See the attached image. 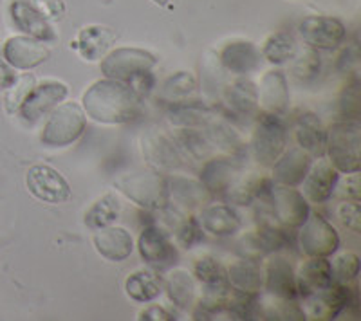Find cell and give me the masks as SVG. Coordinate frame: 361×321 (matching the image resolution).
Here are the masks:
<instances>
[{
    "label": "cell",
    "mask_w": 361,
    "mask_h": 321,
    "mask_svg": "<svg viewBox=\"0 0 361 321\" xmlns=\"http://www.w3.org/2000/svg\"><path fill=\"white\" fill-rule=\"evenodd\" d=\"M141 101L128 83L103 78L83 92L82 108L96 123L127 125L141 114Z\"/></svg>",
    "instance_id": "obj_1"
},
{
    "label": "cell",
    "mask_w": 361,
    "mask_h": 321,
    "mask_svg": "<svg viewBox=\"0 0 361 321\" xmlns=\"http://www.w3.org/2000/svg\"><path fill=\"white\" fill-rule=\"evenodd\" d=\"M259 224H273L282 229L296 231L311 215L307 199L298 188L271 184L269 191L255 202Z\"/></svg>",
    "instance_id": "obj_2"
},
{
    "label": "cell",
    "mask_w": 361,
    "mask_h": 321,
    "mask_svg": "<svg viewBox=\"0 0 361 321\" xmlns=\"http://www.w3.org/2000/svg\"><path fill=\"white\" fill-rule=\"evenodd\" d=\"M116 191L145 211H164L170 206V184L164 173L135 172L114 181Z\"/></svg>",
    "instance_id": "obj_3"
},
{
    "label": "cell",
    "mask_w": 361,
    "mask_h": 321,
    "mask_svg": "<svg viewBox=\"0 0 361 321\" xmlns=\"http://www.w3.org/2000/svg\"><path fill=\"white\" fill-rule=\"evenodd\" d=\"M300 300H302L300 307L304 310L305 320L331 321L343 314L353 320L360 317V294L357 287H350V284L334 282L324 291L312 293Z\"/></svg>",
    "instance_id": "obj_4"
},
{
    "label": "cell",
    "mask_w": 361,
    "mask_h": 321,
    "mask_svg": "<svg viewBox=\"0 0 361 321\" xmlns=\"http://www.w3.org/2000/svg\"><path fill=\"white\" fill-rule=\"evenodd\" d=\"M360 120H336L325 128V157L340 173L360 172Z\"/></svg>",
    "instance_id": "obj_5"
},
{
    "label": "cell",
    "mask_w": 361,
    "mask_h": 321,
    "mask_svg": "<svg viewBox=\"0 0 361 321\" xmlns=\"http://www.w3.org/2000/svg\"><path fill=\"white\" fill-rule=\"evenodd\" d=\"M87 130V115L82 105L63 101L47 114L40 132L42 144L49 149H66L80 139Z\"/></svg>",
    "instance_id": "obj_6"
},
{
    "label": "cell",
    "mask_w": 361,
    "mask_h": 321,
    "mask_svg": "<svg viewBox=\"0 0 361 321\" xmlns=\"http://www.w3.org/2000/svg\"><path fill=\"white\" fill-rule=\"evenodd\" d=\"M288 127L282 121V115L264 114L257 115L253 136L250 141V150L255 163L262 168H271L276 159L288 150Z\"/></svg>",
    "instance_id": "obj_7"
},
{
    "label": "cell",
    "mask_w": 361,
    "mask_h": 321,
    "mask_svg": "<svg viewBox=\"0 0 361 321\" xmlns=\"http://www.w3.org/2000/svg\"><path fill=\"white\" fill-rule=\"evenodd\" d=\"M157 56L140 47H116L109 51L99 62L103 78L128 83L134 76L152 70L157 65Z\"/></svg>",
    "instance_id": "obj_8"
},
{
    "label": "cell",
    "mask_w": 361,
    "mask_h": 321,
    "mask_svg": "<svg viewBox=\"0 0 361 321\" xmlns=\"http://www.w3.org/2000/svg\"><path fill=\"white\" fill-rule=\"evenodd\" d=\"M298 246L305 256L331 258L340 249L341 239L336 227L320 213H311L298 227Z\"/></svg>",
    "instance_id": "obj_9"
},
{
    "label": "cell",
    "mask_w": 361,
    "mask_h": 321,
    "mask_svg": "<svg viewBox=\"0 0 361 321\" xmlns=\"http://www.w3.org/2000/svg\"><path fill=\"white\" fill-rule=\"evenodd\" d=\"M298 34L314 51H334L347 38V27L336 17L311 15L298 24Z\"/></svg>",
    "instance_id": "obj_10"
},
{
    "label": "cell",
    "mask_w": 361,
    "mask_h": 321,
    "mask_svg": "<svg viewBox=\"0 0 361 321\" xmlns=\"http://www.w3.org/2000/svg\"><path fill=\"white\" fill-rule=\"evenodd\" d=\"M141 152L148 166L161 173H173L186 163L172 134L161 130H148L141 136Z\"/></svg>",
    "instance_id": "obj_11"
},
{
    "label": "cell",
    "mask_w": 361,
    "mask_h": 321,
    "mask_svg": "<svg viewBox=\"0 0 361 321\" xmlns=\"http://www.w3.org/2000/svg\"><path fill=\"white\" fill-rule=\"evenodd\" d=\"M25 186L35 199L47 204H63L73 197L67 179L49 165H33L25 173Z\"/></svg>",
    "instance_id": "obj_12"
},
{
    "label": "cell",
    "mask_w": 361,
    "mask_h": 321,
    "mask_svg": "<svg viewBox=\"0 0 361 321\" xmlns=\"http://www.w3.org/2000/svg\"><path fill=\"white\" fill-rule=\"evenodd\" d=\"M244 172L243 163L233 156H212L202 160L199 181L214 199H224L238 175Z\"/></svg>",
    "instance_id": "obj_13"
},
{
    "label": "cell",
    "mask_w": 361,
    "mask_h": 321,
    "mask_svg": "<svg viewBox=\"0 0 361 321\" xmlns=\"http://www.w3.org/2000/svg\"><path fill=\"white\" fill-rule=\"evenodd\" d=\"M67 96H69V87L66 83L58 82V80H45V82L35 85L31 94L22 103L18 114L27 123H35L49 114L51 111H54L58 105L63 103Z\"/></svg>",
    "instance_id": "obj_14"
},
{
    "label": "cell",
    "mask_w": 361,
    "mask_h": 321,
    "mask_svg": "<svg viewBox=\"0 0 361 321\" xmlns=\"http://www.w3.org/2000/svg\"><path fill=\"white\" fill-rule=\"evenodd\" d=\"M291 231L282 229L273 224H259V227L240 239L238 242V249L246 258L262 260L266 256L273 255V253H280L282 249L291 244Z\"/></svg>",
    "instance_id": "obj_15"
},
{
    "label": "cell",
    "mask_w": 361,
    "mask_h": 321,
    "mask_svg": "<svg viewBox=\"0 0 361 321\" xmlns=\"http://www.w3.org/2000/svg\"><path fill=\"white\" fill-rule=\"evenodd\" d=\"M219 65L233 76H250L260 69L262 54L250 40H230L217 53Z\"/></svg>",
    "instance_id": "obj_16"
},
{
    "label": "cell",
    "mask_w": 361,
    "mask_h": 321,
    "mask_svg": "<svg viewBox=\"0 0 361 321\" xmlns=\"http://www.w3.org/2000/svg\"><path fill=\"white\" fill-rule=\"evenodd\" d=\"M135 247L147 264L157 265V268L170 265L177 258V246L172 235L157 224H148L143 227Z\"/></svg>",
    "instance_id": "obj_17"
},
{
    "label": "cell",
    "mask_w": 361,
    "mask_h": 321,
    "mask_svg": "<svg viewBox=\"0 0 361 321\" xmlns=\"http://www.w3.org/2000/svg\"><path fill=\"white\" fill-rule=\"evenodd\" d=\"M264 269V293L271 296L282 298V300H298V289H296V271L291 262L286 256L273 253L266 256Z\"/></svg>",
    "instance_id": "obj_18"
},
{
    "label": "cell",
    "mask_w": 361,
    "mask_h": 321,
    "mask_svg": "<svg viewBox=\"0 0 361 321\" xmlns=\"http://www.w3.org/2000/svg\"><path fill=\"white\" fill-rule=\"evenodd\" d=\"M2 56H4V62L13 69L31 70L49 60L51 49L45 46V42L25 37V34H17L6 40L2 47Z\"/></svg>",
    "instance_id": "obj_19"
},
{
    "label": "cell",
    "mask_w": 361,
    "mask_h": 321,
    "mask_svg": "<svg viewBox=\"0 0 361 321\" xmlns=\"http://www.w3.org/2000/svg\"><path fill=\"white\" fill-rule=\"evenodd\" d=\"M338 181H340V172L325 157H316L300 184L302 195L312 204H325L334 197Z\"/></svg>",
    "instance_id": "obj_20"
},
{
    "label": "cell",
    "mask_w": 361,
    "mask_h": 321,
    "mask_svg": "<svg viewBox=\"0 0 361 321\" xmlns=\"http://www.w3.org/2000/svg\"><path fill=\"white\" fill-rule=\"evenodd\" d=\"M197 220L202 231L217 239H228L237 235L243 227V218L235 210L233 204L228 202H208L197 211Z\"/></svg>",
    "instance_id": "obj_21"
},
{
    "label": "cell",
    "mask_w": 361,
    "mask_h": 321,
    "mask_svg": "<svg viewBox=\"0 0 361 321\" xmlns=\"http://www.w3.org/2000/svg\"><path fill=\"white\" fill-rule=\"evenodd\" d=\"M257 91H259L260 112L273 115H283L288 112L291 94H289L288 76L283 75V70H266L257 85Z\"/></svg>",
    "instance_id": "obj_22"
},
{
    "label": "cell",
    "mask_w": 361,
    "mask_h": 321,
    "mask_svg": "<svg viewBox=\"0 0 361 321\" xmlns=\"http://www.w3.org/2000/svg\"><path fill=\"white\" fill-rule=\"evenodd\" d=\"M9 15H11L13 25L25 37L37 38V40L45 42V44H51L58 38L51 22L38 11L33 2L13 0L11 6H9Z\"/></svg>",
    "instance_id": "obj_23"
},
{
    "label": "cell",
    "mask_w": 361,
    "mask_h": 321,
    "mask_svg": "<svg viewBox=\"0 0 361 321\" xmlns=\"http://www.w3.org/2000/svg\"><path fill=\"white\" fill-rule=\"evenodd\" d=\"M170 184V206L173 211L180 215H192L193 211H199L204 208L208 202L214 201V197L208 194V189L201 184L199 179L188 177H169Z\"/></svg>",
    "instance_id": "obj_24"
},
{
    "label": "cell",
    "mask_w": 361,
    "mask_h": 321,
    "mask_svg": "<svg viewBox=\"0 0 361 321\" xmlns=\"http://www.w3.org/2000/svg\"><path fill=\"white\" fill-rule=\"evenodd\" d=\"M222 101H224L228 112L233 114L235 118L251 120L260 114L257 83L247 80L246 76H240L222 89Z\"/></svg>",
    "instance_id": "obj_25"
},
{
    "label": "cell",
    "mask_w": 361,
    "mask_h": 321,
    "mask_svg": "<svg viewBox=\"0 0 361 321\" xmlns=\"http://www.w3.org/2000/svg\"><path fill=\"white\" fill-rule=\"evenodd\" d=\"M226 282L231 291L246 296H259L264 291V269L260 260L243 256L231 262L226 268Z\"/></svg>",
    "instance_id": "obj_26"
},
{
    "label": "cell",
    "mask_w": 361,
    "mask_h": 321,
    "mask_svg": "<svg viewBox=\"0 0 361 321\" xmlns=\"http://www.w3.org/2000/svg\"><path fill=\"white\" fill-rule=\"evenodd\" d=\"M312 160H314V157L305 152V150L298 149V146L286 150L276 159L275 165L271 166V181L275 184L298 188L305 175H307Z\"/></svg>",
    "instance_id": "obj_27"
},
{
    "label": "cell",
    "mask_w": 361,
    "mask_h": 321,
    "mask_svg": "<svg viewBox=\"0 0 361 321\" xmlns=\"http://www.w3.org/2000/svg\"><path fill=\"white\" fill-rule=\"evenodd\" d=\"M92 246L102 258L109 262H123L132 255L135 244L130 231L112 224V226L94 231Z\"/></svg>",
    "instance_id": "obj_28"
},
{
    "label": "cell",
    "mask_w": 361,
    "mask_h": 321,
    "mask_svg": "<svg viewBox=\"0 0 361 321\" xmlns=\"http://www.w3.org/2000/svg\"><path fill=\"white\" fill-rule=\"evenodd\" d=\"M334 284L331 260L324 256H307L296 271V289L298 300L312 293L324 291Z\"/></svg>",
    "instance_id": "obj_29"
},
{
    "label": "cell",
    "mask_w": 361,
    "mask_h": 321,
    "mask_svg": "<svg viewBox=\"0 0 361 321\" xmlns=\"http://www.w3.org/2000/svg\"><path fill=\"white\" fill-rule=\"evenodd\" d=\"M114 42L116 33L111 27L92 24L85 25L78 33L76 40L71 42V49L78 51V54L85 62H98L112 49Z\"/></svg>",
    "instance_id": "obj_30"
},
{
    "label": "cell",
    "mask_w": 361,
    "mask_h": 321,
    "mask_svg": "<svg viewBox=\"0 0 361 321\" xmlns=\"http://www.w3.org/2000/svg\"><path fill=\"white\" fill-rule=\"evenodd\" d=\"M293 134L298 149L305 150L312 157L325 156V127L314 112H302L293 125Z\"/></svg>",
    "instance_id": "obj_31"
},
{
    "label": "cell",
    "mask_w": 361,
    "mask_h": 321,
    "mask_svg": "<svg viewBox=\"0 0 361 321\" xmlns=\"http://www.w3.org/2000/svg\"><path fill=\"white\" fill-rule=\"evenodd\" d=\"M271 184H273L271 175H264V173L257 172H243L238 175L237 181L233 182V186L228 189V194L224 195L222 201L233 202L238 206H251L269 191Z\"/></svg>",
    "instance_id": "obj_32"
},
{
    "label": "cell",
    "mask_w": 361,
    "mask_h": 321,
    "mask_svg": "<svg viewBox=\"0 0 361 321\" xmlns=\"http://www.w3.org/2000/svg\"><path fill=\"white\" fill-rule=\"evenodd\" d=\"M163 291L179 310H192L197 301V282L186 269H173L163 280Z\"/></svg>",
    "instance_id": "obj_33"
},
{
    "label": "cell",
    "mask_w": 361,
    "mask_h": 321,
    "mask_svg": "<svg viewBox=\"0 0 361 321\" xmlns=\"http://www.w3.org/2000/svg\"><path fill=\"white\" fill-rule=\"evenodd\" d=\"M197 89L199 82L193 73H190V70H177V73H173L172 76H169L161 83L159 99L169 105V107L188 103V101H192Z\"/></svg>",
    "instance_id": "obj_34"
},
{
    "label": "cell",
    "mask_w": 361,
    "mask_h": 321,
    "mask_svg": "<svg viewBox=\"0 0 361 321\" xmlns=\"http://www.w3.org/2000/svg\"><path fill=\"white\" fill-rule=\"evenodd\" d=\"M192 275L197 284L202 285L204 294H219L228 291L226 268L212 255H201L193 260Z\"/></svg>",
    "instance_id": "obj_35"
},
{
    "label": "cell",
    "mask_w": 361,
    "mask_h": 321,
    "mask_svg": "<svg viewBox=\"0 0 361 321\" xmlns=\"http://www.w3.org/2000/svg\"><path fill=\"white\" fill-rule=\"evenodd\" d=\"M125 293L132 301L137 303H150L157 300L163 293V278L157 272L140 269L127 276L125 280Z\"/></svg>",
    "instance_id": "obj_36"
},
{
    "label": "cell",
    "mask_w": 361,
    "mask_h": 321,
    "mask_svg": "<svg viewBox=\"0 0 361 321\" xmlns=\"http://www.w3.org/2000/svg\"><path fill=\"white\" fill-rule=\"evenodd\" d=\"M298 53V42L289 31H275L264 40L260 54L271 65L289 63Z\"/></svg>",
    "instance_id": "obj_37"
},
{
    "label": "cell",
    "mask_w": 361,
    "mask_h": 321,
    "mask_svg": "<svg viewBox=\"0 0 361 321\" xmlns=\"http://www.w3.org/2000/svg\"><path fill=\"white\" fill-rule=\"evenodd\" d=\"M121 215V202L119 197L114 194H105L87 210L83 222L90 231L103 229V227L112 226L118 222Z\"/></svg>",
    "instance_id": "obj_38"
},
{
    "label": "cell",
    "mask_w": 361,
    "mask_h": 321,
    "mask_svg": "<svg viewBox=\"0 0 361 321\" xmlns=\"http://www.w3.org/2000/svg\"><path fill=\"white\" fill-rule=\"evenodd\" d=\"M360 76L357 70L349 73V78L341 87L338 94V114L340 120H360L361 115V98H360Z\"/></svg>",
    "instance_id": "obj_39"
},
{
    "label": "cell",
    "mask_w": 361,
    "mask_h": 321,
    "mask_svg": "<svg viewBox=\"0 0 361 321\" xmlns=\"http://www.w3.org/2000/svg\"><path fill=\"white\" fill-rule=\"evenodd\" d=\"M322 70V60L318 51L307 47L302 53H296V56L291 60V75L295 80L302 83H311L318 78Z\"/></svg>",
    "instance_id": "obj_40"
},
{
    "label": "cell",
    "mask_w": 361,
    "mask_h": 321,
    "mask_svg": "<svg viewBox=\"0 0 361 321\" xmlns=\"http://www.w3.org/2000/svg\"><path fill=\"white\" fill-rule=\"evenodd\" d=\"M202 239H204V231H202L201 224H199L197 215H183V218L177 222L176 229H173V242H176V246L192 249V247L199 246Z\"/></svg>",
    "instance_id": "obj_41"
},
{
    "label": "cell",
    "mask_w": 361,
    "mask_h": 321,
    "mask_svg": "<svg viewBox=\"0 0 361 321\" xmlns=\"http://www.w3.org/2000/svg\"><path fill=\"white\" fill-rule=\"evenodd\" d=\"M35 85H37V78H35L33 75L25 73V75L17 76V80L13 82V85L6 91V98H4L6 112H8V114H18L22 103H24L25 98L31 94Z\"/></svg>",
    "instance_id": "obj_42"
},
{
    "label": "cell",
    "mask_w": 361,
    "mask_h": 321,
    "mask_svg": "<svg viewBox=\"0 0 361 321\" xmlns=\"http://www.w3.org/2000/svg\"><path fill=\"white\" fill-rule=\"evenodd\" d=\"M333 278L338 284H353L360 275V256L353 251H343L340 255L334 253L331 260Z\"/></svg>",
    "instance_id": "obj_43"
},
{
    "label": "cell",
    "mask_w": 361,
    "mask_h": 321,
    "mask_svg": "<svg viewBox=\"0 0 361 321\" xmlns=\"http://www.w3.org/2000/svg\"><path fill=\"white\" fill-rule=\"evenodd\" d=\"M336 218L341 226L353 233H361V206L360 201H341L336 206Z\"/></svg>",
    "instance_id": "obj_44"
},
{
    "label": "cell",
    "mask_w": 361,
    "mask_h": 321,
    "mask_svg": "<svg viewBox=\"0 0 361 321\" xmlns=\"http://www.w3.org/2000/svg\"><path fill=\"white\" fill-rule=\"evenodd\" d=\"M347 177L343 181H338L334 195L341 199V201H360V172L345 173Z\"/></svg>",
    "instance_id": "obj_45"
},
{
    "label": "cell",
    "mask_w": 361,
    "mask_h": 321,
    "mask_svg": "<svg viewBox=\"0 0 361 321\" xmlns=\"http://www.w3.org/2000/svg\"><path fill=\"white\" fill-rule=\"evenodd\" d=\"M33 4L49 22H60L66 18V0H33Z\"/></svg>",
    "instance_id": "obj_46"
},
{
    "label": "cell",
    "mask_w": 361,
    "mask_h": 321,
    "mask_svg": "<svg viewBox=\"0 0 361 321\" xmlns=\"http://www.w3.org/2000/svg\"><path fill=\"white\" fill-rule=\"evenodd\" d=\"M357 63H360V49L356 42H350L338 56L336 67L340 73H354L357 69Z\"/></svg>",
    "instance_id": "obj_47"
},
{
    "label": "cell",
    "mask_w": 361,
    "mask_h": 321,
    "mask_svg": "<svg viewBox=\"0 0 361 321\" xmlns=\"http://www.w3.org/2000/svg\"><path fill=\"white\" fill-rule=\"evenodd\" d=\"M128 85L132 87V91L140 96L141 99L150 96V92L156 89V76L152 75V70H147V73H141V75L134 76V78L128 82Z\"/></svg>",
    "instance_id": "obj_48"
},
{
    "label": "cell",
    "mask_w": 361,
    "mask_h": 321,
    "mask_svg": "<svg viewBox=\"0 0 361 321\" xmlns=\"http://www.w3.org/2000/svg\"><path fill=\"white\" fill-rule=\"evenodd\" d=\"M137 320L140 321H173L176 320V314H172L170 310H166L161 305H148L137 314Z\"/></svg>",
    "instance_id": "obj_49"
},
{
    "label": "cell",
    "mask_w": 361,
    "mask_h": 321,
    "mask_svg": "<svg viewBox=\"0 0 361 321\" xmlns=\"http://www.w3.org/2000/svg\"><path fill=\"white\" fill-rule=\"evenodd\" d=\"M17 80V73L6 62H0V91H8L13 82Z\"/></svg>",
    "instance_id": "obj_50"
},
{
    "label": "cell",
    "mask_w": 361,
    "mask_h": 321,
    "mask_svg": "<svg viewBox=\"0 0 361 321\" xmlns=\"http://www.w3.org/2000/svg\"><path fill=\"white\" fill-rule=\"evenodd\" d=\"M154 4H157V6H166L170 2V0H152Z\"/></svg>",
    "instance_id": "obj_51"
}]
</instances>
